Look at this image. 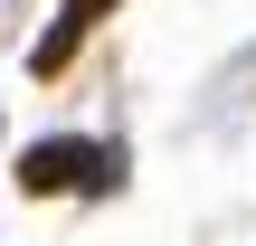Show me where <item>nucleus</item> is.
Masks as SVG:
<instances>
[{"label": "nucleus", "instance_id": "nucleus-2", "mask_svg": "<svg viewBox=\"0 0 256 246\" xmlns=\"http://www.w3.org/2000/svg\"><path fill=\"white\" fill-rule=\"evenodd\" d=\"M104 9H114V0H57V28H48V38L28 47V66H38V76H57V66L76 57V38H86V28H95Z\"/></svg>", "mask_w": 256, "mask_h": 246}, {"label": "nucleus", "instance_id": "nucleus-1", "mask_svg": "<svg viewBox=\"0 0 256 246\" xmlns=\"http://www.w3.org/2000/svg\"><path fill=\"white\" fill-rule=\"evenodd\" d=\"M19 190L28 199H114L124 190V152L114 142H86V133H48V142H28L19 152Z\"/></svg>", "mask_w": 256, "mask_h": 246}]
</instances>
